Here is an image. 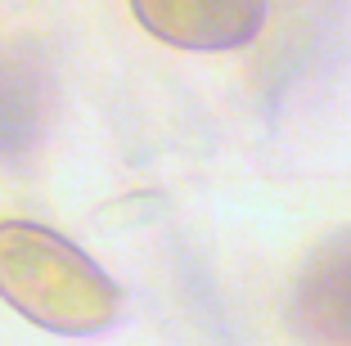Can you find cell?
I'll list each match as a JSON object with an SVG mask.
<instances>
[{"label": "cell", "mask_w": 351, "mask_h": 346, "mask_svg": "<svg viewBox=\"0 0 351 346\" xmlns=\"http://www.w3.org/2000/svg\"><path fill=\"white\" fill-rule=\"evenodd\" d=\"M289 324L311 346H351V230L306 256L289 297Z\"/></svg>", "instance_id": "cell-3"}, {"label": "cell", "mask_w": 351, "mask_h": 346, "mask_svg": "<svg viewBox=\"0 0 351 346\" xmlns=\"http://www.w3.org/2000/svg\"><path fill=\"white\" fill-rule=\"evenodd\" d=\"M0 297L36 328L95 337L122 319V288L59 230L0 221Z\"/></svg>", "instance_id": "cell-1"}, {"label": "cell", "mask_w": 351, "mask_h": 346, "mask_svg": "<svg viewBox=\"0 0 351 346\" xmlns=\"http://www.w3.org/2000/svg\"><path fill=\"white\" fill-rule=\"evenodd\" d=\"M54 117V72L32 45L0 50V166L27 171Z\"/></svg>", "instance_id": "cell-2"}, {"label": "cell", "mask_w": 351, "mask_h": 346, "mask_svg": "<svg viewBox=\"0 0 351 346\" xmlns=\"http://www.w3.org/2000/svg\"><path fill=\"white\" fill-rule=\"evenodd\" d=\"M135 18L180 50H239L266 23V0H131Z\"/></svg>", "instance_id": "cell-4"}]
</instances>
